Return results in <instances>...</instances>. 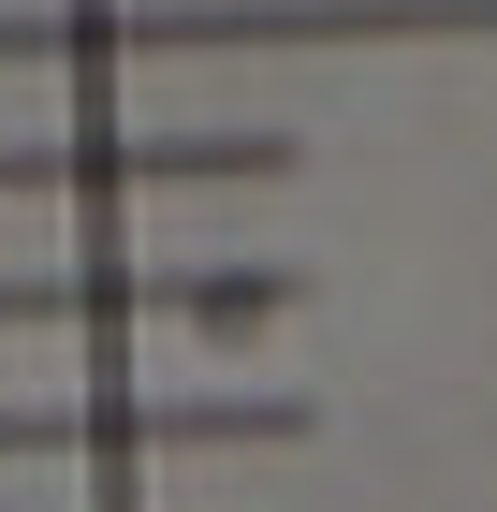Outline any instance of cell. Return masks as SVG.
I'll return each instance as SVG.
<instances>
[{"instance_id": "2", "label": "cell", "mask_w": 497, "mask_h": 512, "mask_svg": "<svg viewBox=\"0 0 497 512\" xmlns=\"http://www.w3.org/2000/svg\"><path fill=\"white\" fill-rule=\"evenodd\" d=\"M293 308V278H147V264H74V278H0V322H59V337H103V322H264Z\"/></svg>"}, {"instance_id": "3", "label": "cell", "mask_w": 497, "mask_h": 512, "mask_svg": "<svg viewBox=\"0 0 497 512\" xmlns=\"http://www.w3.org/2000/svg\"><path fill=\"white\" fill-rule=\"evenodd\" d=\"M191 439H293V410H161V395L0 410V454H191Z\"/></svg>"}, {"instance_id": "1", "label": "cell", "mask_w": 497, "mask_h": 512, "mask_svg": "<svg viewBox=\"0 0 497 512\" xmlns=\"http://www.w3.org/2000/svg\"><path fill=\"white\" fill-rule=\"evenodd\" d=\"M205 176H293L278 132H59V147H0V205L44 191H205Z\"/></svg>"}]
</instances>
